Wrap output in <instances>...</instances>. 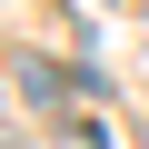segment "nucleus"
<instances>
[{
	"label": "nucleus",
	"instance_id": "f257e3e1",
	"mask_svg": "<svg viewBox=\"0 0 149 149\" xmlns=\"http://www.w3.org/2000/svg\"><path fill=\"white\" fill-rule=\"evenodd\" d=\"M10 80H20V100H60V70H50V60H30V50L10 60Z\"/></svg>",
	"mask_w": 149,
	"mask_h": 149
}]
</instances>
